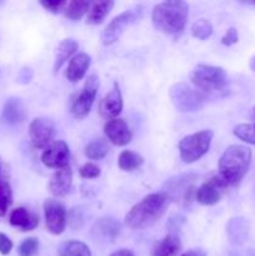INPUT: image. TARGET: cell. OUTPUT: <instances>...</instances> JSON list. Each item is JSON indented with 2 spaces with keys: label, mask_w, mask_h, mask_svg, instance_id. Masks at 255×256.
<instances>
[{
  "label": "cell",
  "mask_w": 255,
  "mask_h": 256,
  "mask_svg": "<svg viewBox=\"0 0 255 256\" xmlns=\"http://www.w3.org/2000/svg\"><path fill=\"white\" fill-rule=\"evenodd\" d=\"M189 16V5L185 2H162L152 8V22L155 29L174 39L180 38Z\"/></svg>",
  "instance_id": "6da1fadb"
},
{
  "label": "cell",
  "mask_w": 255,
  "mask_h": 256,
  "mask_svg": "<svg viewBox=\"0 0 255 256\" xmlns=\"http://www.w3.org/2000/svg\"><path fill=\"white\" fill-rule=\"evenodd\" d=\"M168 205L169 200L162 192L146 195L125 215L124 224L132 230H142L152 226L162 219L166 212Z\"/></svg>",
  "instance_id": "7a4b0ae2"
},
{
  "label": "cell",
  "mask_w": 255,
  "mask_h": 256,
  "mask_svg": "<svg viewBox=\"0 0 255 256\" xmlns=\"http://www.w3.org/2000/svg\"><path fill=\"white\" fill-rule=\"evenodd\" d=\"M252 150L244 145H230L219 159V176L229 186H236L249 172L252 164Z\"/></svg>",
  "instance_id": "3957f363"
},
{
  "label": "cell",
  "mask_w": 255,
  "mask_h": 256,
  "mask_svg": "<svg viewBox=\"0 0 255 256\" xmlns=\"http://www.w3.org/2000/svg\"><path fill=\"white\" fill-rule=\"evenodd\" d=\"M196 89L209 95H225L229 89V76L222 66L199 64L190 74Z\"/></svg>",
  "instance_id": "277c9868"
},
{
  "label": "cell",
  "mask_w": 255,
  "mask_h": 256,
  "mask_svg": "<svg viewBox=\"0 0 255 256\" xmlns=\"http://www.w3.org/2000/svg\"><path fill=\"white\" fill-rule=\"evenodd\" d=\"M196 175L192 172L176 175L170 178L162 186V194L168 198L169 202H175L188 208L195 200L196 188H195Z\"/></svg>",
  "instance_id": "5b68a950"
},
{
  "label": "cell",
  "mask_w": 255,
  "mask_h": 256,
  "mask_svg": "<svg viewBox=\"0 0 255 256\" xmlns=\"http://www.w3.org/2000/svg\"><path fill=\"white\" fill-rule=\"evenodd\" d=\"M212 136L214 132L212 130H202L182 138L178 145L180 159L185 164H192L202 159L209 152Z\"/></svg>",
  "instance_id": "8992f818"
},
{
  "label": "cell",
  "mask_w": 255,
  "mask_h": 256,
  "mask_svg": "<svg viewBox=\"0 0 255 256\" xmlns=\"http://www.w3.org/2000/svg\"><path fill=\"white\" fill-rule=\"evenodd\" d=\"M169 96L174 106L182 112H194L202 109L205 96L185 82H178L170 88Z\"/></svg>",
  "instance_id": "52a82bcc"
},
{
  "label": "cell",
  "mask_w": 255,
  "mask_h": 256,
  "mask_svg": "<svg viewBox=\"0 0 255 256\" xmlns=\"http://www.w3.org/2000/svg\"><path fill=\"white\" fill-rule=\"evenodd\" d=\"M142 15V6L136 5L135 8L129 10H125L122 14L116 15L109 24L105 26L102 32V42L104 45H112L119 40L122 32H125L128 26L136 22Z\"/></svg>",
  "instance_id": "ba28073f"
},
{
  "label": "cell",
  "mask_w": 255,
  "mask_h": 256,
  "mask_svg": "<svg viewBox=\"0 0 255 256\" xmlns=\"http://www.w3.org/2000/svg\"><path fill=\"white\" fill-rule=\"evenodd\" d=\"M98 89H99V78L95 74L89 75L88 79L85 80L82 92L72 102L70 112L75 119H84L89 115L95 98H96Z\"/></svg>",
  "instance_id": "9c48e42d"
},
{
  "label": "cell",
  "mask_w": 255,
  "mask_h": 256,
  "mask_svg": "<svg viewBox=\"0 0 255 256\" xmlns=\"http://www.w3.org/2000/svg\"><path fill=\"white\" fill-rule=\"evenodd\" d=\"M45 225L50 234L60 235L68 225V212L64 205L58 200L48 199L42 205Z\"/></svg>",
  "instance_id": "30bf717a"
},
{
  "label": "cell",
  "mask_w": 255,
  "mask_h": 256,
  "mask_svg": "<svg viewBox=\"0 0 255 256\" xmlns=\"http://www.w3.org/2000/svg\"><path fill=\"white\" fill-rule=\"evenodd\" d=\"M55 136V125L52 120L39 116L32 120L29 125V138L34 149L49 146Z\"/></svg>",
  "instance_id": "8fae6325"
},
{
  "label": "cell",
  "mask_w": 255,
  "mask_h": 256,
  "mask_svg": "<svg viewBox=\"0 0 255 256\" xmlns=\"http://www.w3.org/2000/svg\"><path fill=\"white\" fill-rule=\"evenodd\" d=\"M228 188H229V185L219 175L212 176L198 188L195 200L199 204L205 205V206H212V205L218 204L220 202L222 194H224Z\"/></svg>",
  "instance_id": "7c38bea8"
},
{
  "label": "cell",
  "mask_w": 255,
  "mask_h": 256,
  "mask_svg": "<svg viewBox=\"0 0 255 256\" xmlns=\"http://www.w3.org/2000/svg\"><path fill=\"white\" fill-rule=\"evenodd\" d=\"M69 145L64 140L52 142L49 146L45 148L42 154V162L49 169L59 170L69 166Z\"/></svg>",
  "instance_id": "4fadbf2b"
},
{
  "label": "cell",
  "mask_w": 255,
  "mask_h": 256,
  "mask_svg": "<svg viewBox=\"0 0 255 256\" xmlns=\"http://www.w3.org/2000/svg\"><path fill=\"white\" fill-rule=\"evenodd\" d=\"M104 134L106 139L116 146H125L132 139V132L129 124L122 118L108 120L104 124Z\"/></svg>",
  "instance_id": "5bb4252c"
},
{
  "label": "cell",
  "mask_w": 255,
  "mask_h": 256,
  "mask_svg": "<svg viewBox=\"0 0 255 256\" xmlns=\"http://www.w3.org/2000/svg\"><path fill=\"white\" fill-rule=\"evenodd\" d=\"M122 110V95L118 82H114L112 89L105 95L99 104V112L104 119H116Z\"/></svg>",
  "instance_id": "9a60e30c"
},
{
  "label": "cell",
  "mask_w": 255,
  "mask_h": 256,
  "mask_svg": "<svg viewBox=\"0 0 255 256\" xmlns=\"http://www.w3.org/2000/svg\"><path fill=\"white\" fill-rule=\"evenodd\" d=\"M26 119V108L19 98L12 96L2 106L0 122L6 125H16Z\"/></svg>",
  "instance_id": "2e32d148"
},
{
  "label": "cell",
  "mask_w": 255,
  "mask_h": 256,
  "mask_svg": "<svg viewBox=\"0 0 255 256\" xmlns=\"http://www.w3.org/2000/svg\"><path fill=\"white\" fill-rule=\"evenodd\" d=\"M120 234V224L112 216H102L92 226V235L95 239L115 242Z\"/></svg>",
  "instance_id": "e0dca14e"
},
{
  "label": "cell",
  "mask_w": 255,
  "mask_h": 256,
  "mask_svg": "<svg viewBox=\"0 0 255 256\" xmlns=\"http://www.w3.org/2000/svg\"><path fill=\"white\" fill-rule=\"evenodd\" d=\"M72 185V172L70 166L56 170L49 182V190L55 198H62L70 192Z\"/></svg>",
  "instance_id": "ac0fdd59"
},
{
  "label": "cell",
  "mask_w": 255,
  "mask_h": 256,
  "mask_svg": "<svg viewBox=\"0 0 255 256\" xmlns=\"http://www.w3.org/2000/svg\"><path fill=\"white\" fill-rule=\"evenodd\" d=\"M10 225L19 228L22 232H32L39 225V215L30 212L26 208H16L12 212L9 218Z\"/></svg>",
  "instance_id": "d6986e66"
},
{
  "label": "cell",
  "mask_w": 255,
  "mask_h": 256,
  "mask_svg": "<svg viewBox=\"0 0 255 256\" xmlns=\"http://www.w3.org/2000/svg\"><path fill=\"white\" fill-rule=\"evenodd\" d=\"M250 225L245 218L235 216L228 222L226 234L230 242L234 245H242L249 236Z\"/></svg>",
  "instance_id": "ffe728a7"
},
{
  "label": "cell",
  "mask_w": 255,
  "mask_h": 256,
  "mask_svg": "<svg viewBox=\"0 0 255 256\" xmlns=\"http://www.w3.org/2000/svg\"><path fill=\"white\" fill-rule=\"evenodd\" d=\"M92 62V58L86 52H79L72 58L69 62L68 69L65 72V76L70 82H79L86 74L88 69Z\"/></svg>",
  "instance_id": "44dd1931"
},
{
  "label": "cell",
  "mask_w": 255,
  "mask_h": 256,
  "mask_svg": "<svg viewBox=\"0 0 255 256\" xmlns=\"http://www.w3.org/2000/svg\"><path fill=\"white\" fill-rule=\"evenodd\" d=\"M182 250V242L176 235L169 234L154 245L152 256H176Z\"/></svg>",
  "instance_id": "7402d4cb"
},
{
  "label": "cell",
  "mask_w": 255,
  "mask_h": 256,
  "mask_svg": "<svg viewBox=\"0 0 255 256\" xmlns=\"http://www.w3.org/2000/svg\"><path fill=\"white\" fill-rule=\"evenodd\" d=\"M112 6H114V2H92L90 5V9L88 12L86 16V24L89 25H99L102 24L105 20V18L109 15V12H112Z\"/></svg>",
  "instance_id": "603a6c76"
},
{
  "label": "cell",
  "mask_w": 255,
  "mask_h": 256,
  "mask_svg": "<svg viewBox=\"0 0 255 256\" xmlns=\"http://www.w3.org/2000/svg\"><path fill=\"white\" fill-rule=\"evenodd\" d=\"M79 49V44L74 39H65L59 44L56 49V56L54 62V72H58V70Z\"/></svg>",
  "instance_id": "cb8c5ba5"
},
{
  "label": "cell",
  "mask_w": 255,
  "mask_h": 256,
  "mask_svg": "<svg viewBox=\"0 0 255 256\" xmlns=\"http://www.w3.org/2000/svg\"><path fill=\"white\" fill-rule=\"evenodd\" d=\"M59 256H92L89 246L78 240H68L58 248Z\"/></svg>",
  "instance_id": "d4e9b609"
},
{
  "label": "cell",
  "mask_w": 255,
  "mask_h": 256,
  "mask_svg": "<svg viewBox=\"0 0 255 256\" xmlns=\"http://www.w3.org/2000/svg\"><path fill=\"white\" fill-rule=\"evenodd\" d=\"M109 152V144L102 138H95L90 140L84 149V154L90 160H102Z\"/></svg>",
  "instance_id": "484cf974"
},
{
  "label": "cell",
  "mask_w": 255,
  "mask_h": 256,
  "mask_svg": "<svg viewBox=\"0 0 255 256\" xmlns=\"http://www.w3.org/2000/svg\"><path fill=\"white\" fill-rule=\"evenodd\" d=\"M144 162V158L132 150H122L118 159V165L124 172H132L140 168Z\"/></svg>",
  "instance_id": "4316f807"
},
{
  "label": "cell",
  "mask_w": 255,
  "mask_h": 256,
  "mask_svg": "<svg viewBox=\"0 0 255 256\" xmlns=\"http://www.w3.org/2000/svg\"><path fill=\"white\" fill-rule=\"evenodd\" d=\"M90 5L92 4L85 0H72L65 8V16L72 22H78L89 12Z\"/></svg>",
  "instance_id": "83f0119b"
},
{
  "label": "cell",
  "mask_w": 255,
  "mask_h": 256,
  "mask_svg": "<svg viewBox=\"0 0 255 256\" xmlns=\"http://www.w3.org/2000/svg\"><path fill=\"white\" fill-rule=\"evenodd\" d=\"M12 205V192L8 180L0 182V218H4Z\"/></svg>",
  "instance_id": "f1b7e54d"
},
{
  "label": "cell",
  "mask_w": 255,
  "mask_h": 256,
  "mask_svg": "<svg viewBox=\"0 0 255 256\" xmlns=\"http://www.w3.org/2000/svg\"><path fill=\"white\" fill-rule=\"evenodd\" d=\"M212 25L209 20L199 19L192 24V35L199 40H206L208 38L212 36Z\"/></svg>",
  "instance_id": "f546056e"
},
{
  "label": "cell",
  "mask_w": 255,
  "mask_h": 256,
  "mask_svg": "<svg viewBox=\"0 0 255 256\" xmlns=\"http://www.w3.org/2000/svg\"><path fill=\"white\" fill-rule=\"evenodd\" d=\"M232 132L242 142L255 145V124H239L234 128Z\"/></svg>",
  "instance_id": "4dcf8cb0"
},
{
  "label": "cell",
  "mask_w": 255,
  "mask_h": 256,
  "mask_svg": "<svg viewBox=\"0 0 255 256\" xmlns=\"http://www.w3.org/2000/svg\"><path fill=\"white\" fill-rule=\"evenodd\" d=\"M39 250V240L38 238H28L18 248L19 256H35Z\"/></svg>",
  "instance_id": "1f68e13d"
},
{
  "label": "cell",
  "mask_w": 255,
  "mask_h": 256,
  "mask_svg": "<svg viewBox=\"0 0 255 256\" xmlns=\"http://www.w3.org/2000/svg\"><path fill=\"white\" fill-rule=\"evenodd\" d=\"M40 5L44 8L46 12H52V14H59L66 8V0H42Z\"/></svg>",
  "instance_id": "d6a6232c"
},
{
  "label": "cell",
  "mask_w": 255,
  "mask_h": 256,
  "mask_svg": "<svg viewBox=\"0 0 255 256\" xmlns=\"http://www.w3.org/2000/svg\"><path fill=\"white\" fill-rule=\"evenodd\" d=\"M79 175L82 179H96L100 176V168L92 162H86L79 169Z\"/></svg>",
  "instance_id": "836d02e7"
},
{
  "label": "cell",
  "mask_w": 255,
  "mask_h": 256,
  "mask_svg": "<svg viewBox=\"0 0 255 256\" xmlns=\"http://www.w3.org/2000/svg\"><path fill=\"white\" fill-rule=\"evenodd\" d=\"M82 222H84V216H82V212L80 209H72V212L68 215V224L70 225L72 230H79L82 229Z\"/></svg>",
  "instance_id": "e575fe53"
},
{
  "label": "cell",
  "mask_w": 255,
  "mask_h": 256,
  "mask_svg": "<svg viewBox=\"0 0 255 256\" xmlns=\"http://www.w3.org/2000/svg\"><path fill=\"white\" fill-rule=\"evenodd\" d=\"M239 42V35H238V30L235 28H229L225 32L224 36L222 38V44L225 46H230Z\"/></svg>",
  "instance_id": "d590c367"
},
{
  "label": "cell",
  "mask_w": 255,
  "mask_h": 256,
  "mask_svg": "<svg viewBox=\"0 0 255 256\" xmlns=\"http://www.w3.org/2000/svg\"><path fill=\"white\" fill-rule=\"evenodd\" d=\"M12 250V242L5 234L0 232V254L8 255Z\"/></svg>",
  "instance_id": "8d00e7d4"
},
{
  "label": "cell",
  "mask_w": 255,
  "mask_h": 256,
  "mask_svg": "<svg viewBox=\"0 0 255 256\" xmlns=\"http://www.w3.org/2000/svg\"><path fill=\"white\" fill-rule=\"evenodd\" d=\"M32 70L30 69V68H22V70H20L19 75H18V82H20V84H28V82H30V80L32 79Z\"/></svg>",
  "instance_id": "74e56055"
},
{
  "label": "cell",
  "mask_w": 255,
  "mask_h": 256,
  "mask_svg": "<svg viewBox=\"0 0 255 256\" xmlns=\"http://www.w3.org/2000/svg\"><path fill=\"white\" fill-rule=\"evenodd\" d=\"M8 176H9V174H8V166L5 165V162H2V158H0V182L8 180Z\"/></svg>",
  "instance_id": "f35d334b"
},
{
  "label": "cell",
  "mask_w": 255,
  "mask_h": 256,
  "mask_svg": "<svg viewBox=\"0 0 255 256\" xmlns=\"http://www.w3.org/2000/svg\"><path fill=\"white\" fill-rule=\"evenodd\" d=\"M109 256H135L134 252L129 249H120L118 252H112Z\"/></svg>",
  "instance_id": "ab89813d"
},
{
  "label": "cell",
  "mask_w": 255,
  "mask_h": 256,
  "mask_svg": "<svg viewBox=\"0 0 255 256\" xmlns=\"http://www.w3.org/2000/svg\"><path fill=\"white\" fill-rule=\"evenodd\" d=\"M180 256H206V254H205L202 250L194 249V250H189V252H184V254L180 255Z\"/></svg>",
  "instance_id": "60d3db41"
},
{
  "label": "cell",
  "mask_w": 255,
  "mask_h": 256,
  "mask_svg": "<svg viewBox=\"0 0 255 256\" xmlns=\"http://www.w3.org/2000/svg\"><path fill=\"white\" fill-rule=\"evenodd\" d=\"M249 66H250V70L255 72V55H254V56H252V59H250Z\"/></svg>",
  "instance_id": "b9f144b4"
},
{
  "label": "cell",
  "mask_w": 255,
  "mask_h": 256,
  "mask_svg": "<svg viewBox=\"0 0 255 256\" xmlns=\"http://www.w3.org/2000/svg\"><path fill=\"white\" fill-rule=\"evenodd\" d=\"M252 118H254V119H255V106L252 108Z\"/></svg>",
  "instance_id": "7bdbcfd3"
},
{
  "label": "cell",
  "mask_w": 255,
  "mask_h": 256,
  "mask_svg": "<svg viewBox=\"0 0 255 256\" xmlns=\"http://www.w3.org/2000/svg\"><path fill=\"white\" fill-rule=\"evenodd\" d=\"M252 4H254V5H255V2H252Z\"/></svg>",
  "instance_id": "ee69618b"
}]
</instances>
